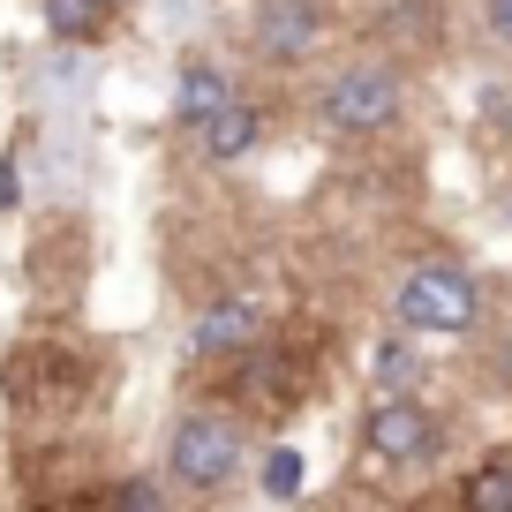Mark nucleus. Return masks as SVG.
Segmentation results:
<instances>
[{
	"instance_id": "f257e3e1",
	"label": "nucleus",
	"mask_w": 512,
	"mask_h": 512,
	"mask_svg": "<svg viewBox=\"0 0 512 512\" xmlns=\"http://www.w3.org/2000/svg\"><path fill=\"white\" fill-rule=\"evenodd\" d=\"M249 467V437L234 415H181L166 437V482L181 497H219L234 490V475Z\"/></svg>"
},
{
	"instance_id": "f03ea898",
	"label": "nucleus",
	"mask_w": 512,
	"mask_h": 512,
	"mask_svg": "<svg viewBox=\"0 0 512 512\" xmlns=\"http://www.w3.org/2000/svg\"><path fill=\"white\" fill-rule=\"evenodd\" d=\"M317 113L332 136H377V128H392L407 113V83H400V68H384V61H354L317 91Z\"/></svg>"
},
{
	"instance_id": "7ed1b4c3",
	"label": "nucleus",
	"mask_w": 512,
	"mask_h": 512,
	"mask_svg": "<svg viewBox=\"0 0 512 512\" xmlns=\"http://www.w3.org/2000/svg\"><path fill=\"white\" fill-rule=\"evenodd\" d=\"M475 317H482V294H475V279H467L460 264H415V272L400 279V324L407 332L460 339V332H475Z\"/></svg>"
},
{
	"instance_id": "20e7f679",
	"label": "nucleus",
	"mask_w": 512,
	"mask_h": 512,
	"mask_svg": "<svg viewBox=\"0 0 512 512\" xmlns=\"http://www.w3.org/2000/svg\"><path fill=\"white\" fill-rule=\"evenodd\" d=\"M437 415L415 400V392H377V407L362 415V452L377 467H430L437 460Z\"/></svg>"
},
{
	"instance_id": "39448f33",
	"label": "nucleus",
	"mask_w": 512,
	"mask_h": 512,
	"mask_svg": "<svg viewBox=\"0 0 512 512\" xmlns=\"http://www.w3.org/2000/svg\"><path fill=\"white\" fill-rule=\"evenodd\" d=\"M249 46L264 53V61H279V68L317 61V46H324V8H317V0H256Z\"/></svg>"
},
{
	"instance_id": "423d86ee",
	"label": "nucleus",
	"mask_w": 512,
	"mask_h": 512,
	"mask_svg": "<svg viewBox=\"0 0 512 512\" xmlns=\"http://www.w3.org/2000/svg\"><path fill=\"white\" fill-rule=\"evenodd\" d=\"M256 339H264V309L256 302H211L204 317L189 324V354H204V362H226V354H256Z\"/></svg>"
},
{
	"instance_id": "0eeeda50",
	"label": "nucleus",
	"mask_w": 512,
	"mask_h": 512,
	"mask_svg": "<svg viewBox=\"0 0 512 512\" xmlns=\"http://www.w3.org/2000/svg\"><path fill=\"white\" fill-rule=\"evenodd\" d=\"M196 136V151H204L211 166H234V159H249L256 151V136H264V113L249 106V98H219V106L204 113V121L189 128Z\"/></svg>"
},
{
	"instance_id": "6e6552de",
	"label": "nucleus",
	"mask_w": 512,
	"mask_h": 512,
	"mask_svg": "<svg viewBox=\"0 0 512 512\" xmlns=\"http://www.w3.org/2000/svg\"><path fill=\"white\" fill-rule=\"evenodd\" d=\"M369 38H377L384 53H422V46H437V16L430 8H422V0H392V8H384L377 23H369Z\"/></svg>"
},
{
	"instance_id": "1a4fd4ad",
	"label": "nucleus",
	"mask_w": 512,
	"mask_h": 512,
	"mask_svg": "<svg viewBox=\"0 0 512 512\" xmlns=\"http://www.w3.org/2000/svg\"><path fill=\"white\" fill-rule=\"evenodd\" d=\"M219 98H234V83H226L211 61H189V68H181V83H174V121L196 128L211 106H219Z\"/></svg>"
},
{
	"instance_id": "9d476101",
	"label": "nucleus",
	"mask_w": 512,
	"mask_h": 512,
	"mask_svg": "<svg viewBox=\"0 0 512 512\" xmlns=\"http://www.w3.org/2000/svg\"><path fill=\"white\" fill-rule=\"evenodd\" d=\"M38 8H46V31L61 38V46H91L98 31H106V0H38Z\"/></svg>"
},
{
	"instance_id": "9b49d317",
	"label": "nucleus",
	"mask_w": 512,
	"mask_h": 512,
	"mask_svg": "<svg viewBox=\"0 0 512 512\" xmlns=\"http://www.w3.org/2000/svg\"><path fill=\"white\" fill-rule=\"evenodd\" d=\"M460 505H467V512H512V452H490V460L467 475Z\"/></svg>"
},
{
	"instance_id": "f8f14e48",
	"label": "nucleus",
	"mask_w": 512,
	"mask_h": 512,
	"mask_svg": "<svg viewBox=\"0 0 512 512\" xmlns=\"http://www.w3.org/2000/svg\"><path fill=\"white\" fill-rule=\"evenodd\" d=\"M369 377H377V392H415V377H422V354L407 347L400 332H392L377 354H369Z\"/></svg>"
},
{
	"instance_id": "ddd939ff",
	"label": "nucleus",
	"mask_w": 512,
	"mask_h": 512,
	"mask_svg": "<svg viewBox=\"0 0 512 512\" xmlns=\"http://www.w3.org/2000/svg\"><path fill=\"white\" fill-rule=\"evenodd\" d=\"M256 490L272 497V505L302 497V452H294V445H272V452H264V467H256Z\"/></svg>"
},
{
	"instance_id": "4468645a",
	"label": "nucleus",
	"mask_w": 512,
	"mask_h": 512,
	"mask_svg": "<svg viewBox=\"0 0 512 512\" xmlns=\"http://www.w3.org/2000/svg\"><path fill=\"white\" fill-rule=\"evenodd\" d=\"M166 497H174V482L128 475V482H106V490H98V505H128V512H166Z\"/></svg>"
},
{
	"instance_id": "2eb2a0df",
	"label": "nucleus",
	"mask_w": 512,
	"mask_h": 512,
	"mask_svg": "<svg viewBox=\"0 0 512 512\" xmlns=\"http://www.w3.org/2000/svg\"><path fill=\"white\" fill-rule=\"evenodd\" d=\"M482 23H490V31L512 46V0H482Z\"/></svg>"
},
{
	"instance_id": "dca6fc26",
	"label": "nucleus",
	"mask_w": 512,
	"mask_h": 512,
	"mask_svg": "<svg viewBox=\"0 0 512 512\" xmlns=\"http://www.w3.org/2000/svg\"><path fill=\"white\" fill-rule=\"evenodd\" d=\"M505 113H512V91H505Z\"/></svg>"
},
{
	"instance_id": "f3484780",
	"label": "nucleus",
	"mask_w": 512,
	"mask_h": 512,
	"mask_svg": "<svg viewBox=\"0 0 512 512\" xmlns=\"http://www.w3.org/2000/svg\"><path fill=\"white\" fill-rule=\"evenodd\" d=\"M106 8H121V0H106Z\"/></svg>"
},
{
	"instance_id": "a211bd4d",
	"label": "nucleus",
	"mask_w": 512,
	"mask_h": 512,
	"mask_svg": "<svg viewBox=\"0 0 512 512\" xmlns=\"http://www.w3.org/2000/svg\"><path fill=\"white\" fill-rule=\"evenodd\" d=\"M505 219H512V204H505Z\"/></svg>"
}]
</instances>
